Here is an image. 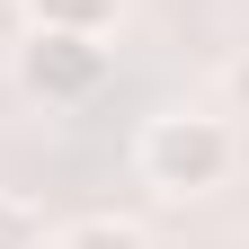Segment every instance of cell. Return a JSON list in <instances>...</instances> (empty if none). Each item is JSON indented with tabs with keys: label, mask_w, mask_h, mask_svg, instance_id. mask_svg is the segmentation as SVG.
I'll list each match as a JSON object with an SVG mask.
<instances>
[{
	"label": "cell",
	"mask_w": 249,
	"mask_h": 249,
	"mask_svg": "<svg viewBox=\"0 0 249 249\" xmlns=\"http://www.w3.org/2000/svg\"><path fill=\"white\" fill-rule=\"evenodd\" d=\"M0 9H9V0H0Z\"/></svg>",
	"instance_id": "9c48e42d"
},
{
	"label": "cell",
	"mask_w": 249,
	"mask_h": 249,
	"mask_svg": "<svg viewBox=\"0 0 249 249\" xmlns=\"http://www.w3.org/2000/svg\"><path fill=\"white\" fill-rule=\"evenodd\" d=\"M0 249H45V223H36V205L0 196Z\"/></svg>",
	"instance_id": "5b68a950"
},
{
	"label": "cell",
	"mask_w": 249,
	"mask_h": 249,
	"mask_svg": "<svg viewBox=\"0 0 249 249\" xmlns=\"http://www.w3.org/2000/svg\"><path fill=\"white\" fill-rule=\"evenodd\" d=\"M18 80L45 89V98H89V89L107 80V45L80 36V27H36V36L18 45Z\"/></svg>",
	"instance_id": "7a4b0ae2"
},
{
	"label": "cell",
	"mask_w": 249,
	"mask_h": 249,
	"mask_svg": "<svg viewBox=\"0 0 249 249\" xmlns=\"http://www.w3.org/2000/svg\"><path fill=\"white\" fill-rule=\"evenodd\" d=\"M142 178L160 196H205L231 178V124L213 116H151L142 124Z\"/></svg>",
	"instance_id": "6da1fadb"
},
{
	"label": "cell",
	"mask_w": 249,
	"mask_h": 249,
	"mask_svg": "<svg viewBox=\"0 0 249 249\" xmlns=\"http://www.w3.org/2000/svg\"><path fill=\"white\" fill-rule=\"evenodd\" d=\"M240 249H249V231H240Z\"/></svg>",
	"instance_id": "ba28073f"
},
{
	"label": "cell",
	"mask_w": 249,
	"mask_h": 249,
	"mask_svg": "<svg viewBox=\"0 0 249 249\" xmlns=\"http://www.w3.org/2000/svg\"><path fill=\"white\" fill-rule=\"evenodd\" d=\"M223 98H231V116H249V53L223 62Z\"/></svg>",
	"instance_id": "8992f818"
},
{
	"label": "cell",
	"mask_w": 249,
	"mask_h": 249,
	"mask_svg": "<svg viewBox=\"0 0 249 249\" xmlns=\"http://www.w3.org/2000/svg\"><path fill=\"white\" fill-rule=\"evenodd\" d=\"M53 249H142V231H134V223H107V213H98V223H71Z\"/></svg>",
	"instance_id": "277c9868"
},
{
	"label": "cell",
	"mask_w": 249,
	"mask_h": 249,
	"mask_svg": "<svg viewBox=\"0 0 249 249\" xmlns=\"http://www.w3.org/2000/svg\"><path fill=\"white\" fill-rule=\"evenodd\" d=\"M0 98H9V80H0Z\"/></svg>",
	"instance_id": "52a82bcc"
},
{
	"label": "cell",
	"mask_w": 249,
	"mask_h": 249,
	"mask_svg": "<svg viewBox=\"0 0 249 249\" xmlns=\"http://www.w3.org/2000/svg\"><path fill=\"white\" fill-rule=\"evenodd\" d=\"M124 0H36V27H80V36H107Z\"/></svg>",
	"instance_id": "3957f363"
}]
</instances>
